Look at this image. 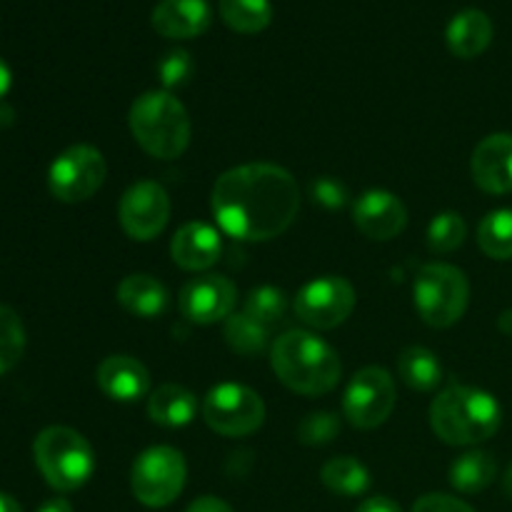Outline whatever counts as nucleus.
Wrapping results in <instances>:
<instances>
[{
  "label": "nucleus",
  "instance_id": "9",
  "mask_svg": "<svg viewBox=\"0 0 512 512\" xmlns=\"http://www.w3.org/2000/svg\"><path fill=\"white\" fill-rule=\"evenodd\" d=\"M108 165L93 145H73L53 160L48 170V188L60 203H83L93 198L105 183Z\"/></svg>",
  "mask_w": 512,
  "mask_h": 512
},
{
  "label": "nucleus",
  "instance_id": "13",
  "mask_svg": "<svg viewBox=\"0 0 512 512\" xmlns=\"http://www.w3.org/2000/svg\"><path fill=\"white\" fill-rule=\"evenodd\" d=\"M180 313L198 325H213L228 320L238 303V288L225 275H200L180 290Z\"/></svg>",
  "mask_w": 512,
  "mask_h": 512
},
{
  "label": "nucleus",
  "instance_id": "41",
  "mask_svg": "<svg viewBox=\"0 0 512 512\" xmlns=\"http://www.w3.org/2000/svg\"><path fill=\"white\" fill-rule=\"evenodd\" d=\"M503 490H505V495H508V498L512 500V465H510L508 473H505V478H503Z\"/></svg>",
  "mask_w": 512,
  "mask_h": 512
},
{
  "label": "nucleus",
  "instance_id": "20",
  "mask_svg": "<svg viewBox=\"0 0 512 512\" xmlns=\"http://www.w3.org/2000/svg\"><path fill=\"white\" fill-rule=\"evenodd\" d=\"M118 303L135 318L153 320L168 310L170 295L165 285L153 275L133 273L118 285Z\"/></svg>",
  "mask_w": 512,
  "mask_h": 512
},
{
  "label": "nucleus",
  "instance_id": "3",
  "mask_svg": "<svg viewBox=\"0 0 512 512\" xmlns=\"http://www.w3.org/2000/svg\"><path fill=\"white\" fill-rule=\"evenodd\" d=\"M498 400L470 385H448L430 405L433 433L448 445H478L493 438L500 428Z\"/></svg>",
  "mask_w": 512,
  "mask_h": 512
},
{
  "label": "nucleus",
  "instance_id": "14",
  "mask_svg": "<svg viewBox=\"0 0 512 512\" xmlns=\"http://www.w3.org/2000/svg\"><path fill=\"white\" fill-rule=\"evenodd\" d=\"M355 228L370 240H393L408 225V210L388 190H368L353 205Z\"/></svg>",
  "mask_w": 512,
  "mask_h": 512
},
{
  "label": "nucleus",
  "instance_id": "1",
  "mask_svg": "<svg viewBox=\"0 0 512 512\" xmlns=\"http://www.w3.org/2000/svg\"><path fill=\"white\" fill-rule=\"evenodd\" d=\"M210 208L230 238L265 243L283 235L298 218V180L273 163L238 165L218 178Z\"/></svg>",
  "mask_w": 512,
  "mask_h": 512
},
{
  "label": "nucleus",
  "instance_id": "33",
  "mask_svg": "<svg viewBox=\"0 0 512 512\" xmlns=\"http://www.w3.org/2000/svg\"><path fill=\"white\" fill-rule=\"evenodd\" d=\"M313 198L325 208H343L348 203V190L343 183L333 178H320L313 183Z\"/></svg>",
  "mask_w": 512,
  "mask_h": 512
},
{
  "label": "nucleus",
  "instance_id": "28",
  "mask_svg": "<svg viewBox=\"0 0 512 512\" xmlns=\"http://www.w3.org/2000/svg\"><path fill=\"white\" fill-rule=\"evenodd\" d=\"M25 353V328L13 308L0 305V375L10 373Z\"/></svg>",
  "mask_w": 512,
  "mask_h": 512
},
{
  "label": "nucleus",
  "instance_id": "40",
  "mask_svg": "<svg viewBox=\"0 0 512 512\" xmlns=\"http://www.w3.org/2000/svg\"><path fill=\"white\" fill-rule=\"evenodd\" d=\"M13 123V110L8 108V105L0 103V125H10Z\"/></svg>",
  "mask_w": 512,
  "mask_h": 512
},
{
  "label": "nucleus",
  "instance_id": "39",
  "mask_svg": "<svg viewBox=\"0 0 512 512\" xmlns=\"http://www.w3.org/2000/svg\"><path fill=\"white\" fill-rule=\"evenodd\" d=\"M0 512H23V508H20L18 500H15V498L0 493Z\"/></svg>",
  "mask_w": 512,
  "mask_h": 512
},
{
  "label": "nucleus",
  "instance_id": "10",
  "mask_svg": "<svg viewBox=\"0 0 512 512\" xmlns=\"http://www.w3.org/2000/svg\"><path fill=\"white\" fill-rule=\"evenodd\" d=\"M395 408V380L388 370L370 365L353 375L343 398V413L360 430L380 428Z\"/></svg>",
  "mask_w": 512,
  "mask_h": 512
},
{
  "label": "nucleus",
  "instance_id": "23",
  "mask_svg": "<svg viewBox=\"0 0 512 512\" xmlns=\"http://www.w3.org/2000/svg\"><path fill=\"white\" fill-rule=\"evenodd\" d=\"M398 375L408 388L428 393V390L438 388V383L443 380V368H440V360L433 350L410 345L400 353Z\"/></svg>",
  "mask_w": 512,
  "mask_h": 512
},
{
  "label": "nucleus",
  "instance_id": "16",
  "mask_svg": "<svg viewBox=\"0 0 512 512\" xmlns=\"http://www.w3.org/2000/svg\"><path fill=\"white\" fill-rule=\"evenodd\" d=\"M150 23H153L155 33H160L163 38H198L213 23V10H210L208 0H160Z\"/></svg>",
  "mask_w": 512,
  "mask_h": 512
},
{
  "label": "nucleus",
  "instance_id": "24",
  "mask_svg": "<svg viewBox=\"0 0 512 512\" xmlns=\"http://www.w3.org/2000/svg\"><path fill=\"white\" fill-rule=\"evenodd\" d=\"M320 480L325 488L343 498H355V495L368 493L370 488V473L360 460L340 455V458L328 460L320 470Z\"/></svg>",
  "mask_w": 512,
  "mask_h": 512
},
{
  "label": "nucleus",
  "instance_id": "4",
  "mask_svg": "<svg viewBox=\"0 0 512 512\" xmlns=\"http://www.w3.org/2000/svg\"><path fill=\"white\" fill-rule=\"evenodd\" d=\"M130 133L135 143L158 160H175L190 145V115L168 90H150L130 108Z\"/></svg>",
  "mask_w": 512,
  "mask_h": 512
},
{
  "label": "nucleus",
  "instance_id": "32",
  "mask_svg": "<svg viewBox=\"0 0 512 512\" xmlns=\"http://www.w3.org/2000/svg\"><path fill=\"white\" fill-rule=\"evenodd\" d=\"M193 70L195 63L188 50H173L158 65L160 80H163L165 88H180V85H185L190 80V75H193Z\"/></svg>",
  "mask_w": 512,
  "mask_h": 512
},
{
  "label": "nucleus",
  "instance_id": "26",
  "mask_svg": "<svg viewBox=\"0 0 512 512\" xmlns=\"http://www.w3.org/2000/svg\"><path fill=\"white\" fill-rule=\"evenodd\" d=\"M223 335L225 343L230 345V350L245 355V358L263 355L265 348H268V328L245 313L230 315V318L225 320Z\"/></svg>",
  "mask_w": 512,
  "mask_h": 512
},
{
  "label": "nucleus",
  "instance_id": "27",
  "mask_svg": "<svg viewBox=\"0 0 512 512\" xmlns=\"http://www.w3.org/2000/svg\"><path fill=\"white\" fill-rule=\"evenodd\" d=\"M478 245L488 258H512V210H493L478 228Z\"/></svg>",
  "mask_w": 512,
  "mask_h": 512
},
{
  "label": "nucleus",
  "instance_id": "8",
  "mask_svg": "<svg viewBox=\"0 0 512 512\" xmlns=\"http://www.w3.org/2000/svg\"><path fill=\"white\" fill-rule=\"evenodd\" d=\"M203 420L218 435L245 438L265 423V403L245 385L223 383L205 395Z\"/></svg>",
  "mask_w": 512,
  "mask_h": 512
},
{
  "label": "nucleus",
  "instance_id": "25",
  "mask_svg": "<svg viewBox=\"0 0 512 512\" xmlns=\"http://www.w3.org/2000/svg\"><path fill=\"white\" fill-rule=\"evenodd\" d=\"M220 18L225 20L235 33L253 35L260 33L273 20V5L270 0H220L218 3Z\"/></svg>",
  "mask_w": 512,
  "mask_h": 512
},
{
  "label": "nucleus",
  "instance_id": "42",
  "mask_svg": "<svg viewBox=\"0 0 512 512\" xmlns=\"http://www.w3.org/2000/svg\"><path fill=\"white\" fill-rule=\"evenodd\" d=\"M500 328H503L505 333H512V310L503 313V318H500Z\"/></svg>",
  "mask_w": 512,
  "mask_h": 512
},
{
  "label": "nucleus",
  "instance_id": "5",
  "mask_svg": "<svg viewBox=\"0 0 512 512\" xmlns=\"http://www.w3.org/2000/svg\"><path fill=\"white\" fill-rule=\"evenodd\" d=\"M35 465L45 483L60 493L83 488L95 470V453L88 440L73 428L53 425L35 438Z\"/></svg>",
  "mask_w": 512,
  "mask_h": 512
},
{
  "label": "nucleus",
  "instance_id": "35",
  "mask_svg": "<svg viewBox=\"0 0 512 512\" xmlns=\"http://www.w3.org/2000/svg\"><path fill=\"white\" fill-rule=\"evenodd\" d=\"M185 512H233V508H230L225 500L213 498V495H205V498L193 500Z\"/></svg>",
  "mask_w": 512,
  "mask_h": 512
},
{
  "label": "nucleus",
  "instance_id": "12",
  "mask_svg": "<svg viewBox=\"0 0 512 512\" xmlns=\"http://www.w3.org/2000/svg\"><path fill=\"white\" fill-rule=\"evenodd\" d=\"M118 220L125 235L138 243L158 238L170 220V195L155 180L130 185L118 205Z\"/></svg>",
  "mask_w": 512,
  "mask_h": 512
},
{
  "label": "nucleus",
  "instance_id": "37",
  "mask_svg": "<svg viewBox=\"0 0 512 512\" xmlns=\"http://www.w3.org/2000/svg\"><path fill=\"white\" fill-rule=\"evenodd\" d=\"M38 512H73V508H70L68 500L55 498V500H48V503L40 505Z\"/></svg>",
  "mask_w": 512,
  "mask_h": 512
},
{
  "label": "nucleus",
  "instance_id": "17",
  "mask_svg": "<svg viewBox=\"0 0 512 512\" xmlns=\"http://www.w3.org/2000/svg\"><path fill=\"white\" fill-rule=\"evenodd\" d=\"M98 388L118 403H135L150 393V373L138 358L110 355L98 365Z\"/></svg>",
  "mask_w": 512,
  "mask_h": 512
},
{
  "label": "nucleus",
  "instance_id": "29",
  "mask_svg": "<svg viewBox=\"0 0 512 512\" xmlns=\"http://www.w3.org/2000/svg\"><path fill=\"white\" fill-rule=\"evenodd\" d=\"M468 225L460 213H440L428 228V248L433 253H453L465 243Z\"/></svg>",
  "mask_w": 512,
  "mask_h": 512
},
{
  "label": "nucleus",
  "instance_id": "11",
  "mask_svg": "<svg viewBox=\"0 0 512 512\" xmlns=\"http://www.w3.org/2000/svg\"><path fill=\"white\" fill-rule=\"evenodd\" d=\"M355 310V288L340 275L310 280L295 295V315L315 330L343 325Z\"/></svg>",
  "mask_w": 512,
  "mask_h": 512
},
{
  "label": "nucleus",
  "instance_id": "36",
  "mask_svg": "<svg viewBox=\"0 0 512 512\" xmlns=\"http://www.w3.org/2000/svg\"><path fill=\"white\" fill-rule=\"evenodd\" d=\"M355 512H403L395 500L385 498V495H378V498H368L363 505H360Z\"/></svg>",
  "mask_w": 512,
  "mask_h": 512
},
{
  "label": "nucleus",
  "instance_id": "21",
  "mask_svg": "<svg viewBox=\"0 0 512 512\" xmlns=\"http://www.w3.org/2000/svg\"><path fill=\"white\" fill-rule=\"evenodd\" d=\"M195 413H198V398L183 385L165 383L155 388L148 398L150 420L163 428H183L193 423Z\"/></svg>",
  "mask_w": 512,
  "mask_h": 512
},
{
  "label": "nucleus",
  "instance_id": "19",
  "mask_svg": "<svg viewBox=\"0 0 512 512\" xmlns=\"http://www.w3.org/2000/svg\"><path fill=\"white\" fill-rule=\"evenodd\" d=\"M445 40H448L450 53L458 55V58H478L493 43V20L478 8L463 10V13L450 20L448 30H445Z\"/></svg>",
  "mask_w": 512,
  "mask_h": 512
},
{
  "label": "nucleus",
  "instance_id": "6",
  "mask_svg": "<svg viewBox=\"0 0 512 512\" xmlns=\"http://www.w3.org/2000/svg\"><path fill=\"white\" fill-rule=\"evenodd\" d=\"M413 298L425 325L450 328L468 310L470 283L455 265L428 263L415 275Z\"/></svg>",
  "mask_w": 512,
  "mask_h": 512
},
{
  "label": "nucleus",
  "instance_id": "15",
  "mask_svg": "<svg viewBox=\"0 0 512 512\" xmlns=\"http://www.w3.org/2000/svg\"><path fill=\"white\" fill-rule=\"evenodd\" d=\"M473 180L490 195L512 193V135L495 133L480 140L470 160Z\"/></svg>",
  "mask_w": 512,
  "mask_h": 512
},
{
  "label": "nucleus",
  "instance_id": "34",
  "mask_svg": "<svg viewBox=\"0 0 512 512\" xmlns=\"http://www.w3.org/2000/svg\"><path fill=\"white\" fill-rule=\"evenodd\" d=\"M413 512H475L468 503L453 498V495L443 493H430L423 495L418 503L413 505Z\"/></svg>",
  "mask_w": 512,
  "mask_h": 512
},
{
  "label": "nucleus",
  "instance_id": "7",
  "mask_svg": "<svg viewBox=\"0 0 512 512\" xmlns=\"http://www.w3.org/2000/svg\"><path fill=\"white\" fill-rule=\"evenodd\" d=\"M188 468L180 450L168 445H155L140 453L130 473V488L138 503L145 508H165L183 493Z\"/></svg>",
  "mask_w": 512,
  "mask_h": 512
},
{
  "label": "nucleus",
  "instance_id": "18",
  "mask_svg": "<svg viewBox=\"0 0 512 512\" xmlns=\"http://www.w3.org/2000/svg\"><path fill=\"white\" fill-rule=\"evenodd\" d=\"M220 233L208 223H185L170 243V255L178 268L198 273L208 270L220 258Z\"/></svg>",
  "mask_w": 512,
  "mask_h": 512
},
{
  "label": "nucleus",
  "instance_id": "30",
  "mask_svg": "<svg viewBox=\"0 0 512 512\" xmlns=\"http://www.w3.org/2000/svg\"><path fill=\"white\" fill-rule=\"evenodd\" d=\"M285 308H288V298H285L283 290L270 288V285H263V288H255L253 293L245 298V315H250L253 320H258L260 325H273L278 320H283Z\"/></svg>",
  "mask_w": 512,
  "mask_h": 512
},
{
  "label": "nucleus",
  "instance_id": "22",
  "mask_svg": "<svg viewBox=\"0 0 512 512\" xmlns=\"http://www.w3.org/2000/svg\"><path fill=\"white\" fill-rule=\"evenodd\" d=\"M495 475H498V463L485 450H470L450 465V485L465 495L483 493L488 485H493Z\"/></svg>",
  "mask_w": 512,
  "mask_h": 512
},
{
  "label": "nucleus",
  "instance_id": "2",
  "mask_svg": "<svg viewBox=\"0 0 512 512\" xmlns=\"http://www.w3.org/2000/svg\"><path fill=\"white\" fill-rule=\"evenodd\" d=\"M270 365L280 383L300 395L330 393L343 375L338 353L305 330L280 335L270 348Z\"/></svg>",
  "mask_w": 512,
  "mask_h": 512
},
{
  "label": "nucleus",
  "instance_id": "31",
  "mask_svg": "<svg viewBox=\"0 0 512 512\" xmlns=\"http://www.w3.org/2000/svg\"><path fill=\"white\" fill-rule=\"evenodd\" d=\"M338 433L340 420L333 413H310L298 425V440L303 445H328L330 440L338 438Z\"/></svg>",
  "mask_w": 512,
  "mask_h": 512
},
{
  "label": "nucleus",
  "instance_id": "38",
  "mask_svg": "<svg viewBox=\"0 0 512 512\" xmlns=\"http://www.w3.org/2000/svg\"><path fill=\"white\" fill-rule=\"evenodd\" d=\"M10 83H13V75H10V68L5 65V60L0 58V100H3L5 93L10 90Z\"/></svg>",
  "mask_w": 512,
  "mask_h": 512
}]
</instances>
